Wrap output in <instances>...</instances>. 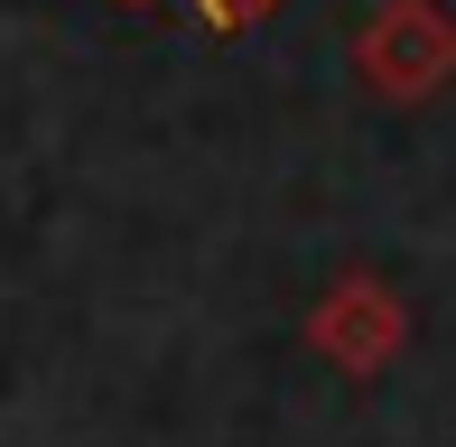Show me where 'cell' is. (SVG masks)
<instances>
[{
	"label": "cell",
	"mask_w": 456,
	"mask_h": 447,
	"mask_svg": "<svg viewBox=\"0 0 456 447\" xmlns=\"http://www.w3.org/2000/svg\"><path fill=\"white\" fill-rule=\"evenodd\" d=\"M354 66H363L372 93L419 103V93H438L456 75V19L438 0H382V10L363 19V37H354Z\"/></svg>",
	"instance_id": "1"
},
{
	"label": "cell",
	"mask_w": 456,
	"mask_h": 447,
	"mask_svg": "<svg viewBox=\"0 0 456 447\" xmlns=\"http://www.w3.org/2000/svg\"><path fill=\"white\" fill-rule=\"evenodd\" d=\"M401 336H410V317H401V298H391L382 280H336V289L317 298V317H307V345H317L336 373H382V363L401 354Z\"/></svg>",
	"instance_id": "2"
},
{
	"label": "cell",
	"mask_w": 456,
	"mask_h": 447,
	"mask_svg": "<svg viewBox=\"0 0 456 447\" xmlns=\"http://www.w3.org/2000/svg\"><path fill=\"white\" fill-rule=\"evenodd\" d=\"M205 19H224V28H233V19H252V10H271V0H196Z\"/></svg>",
	"instance_id": "3"
}]
</instances>
